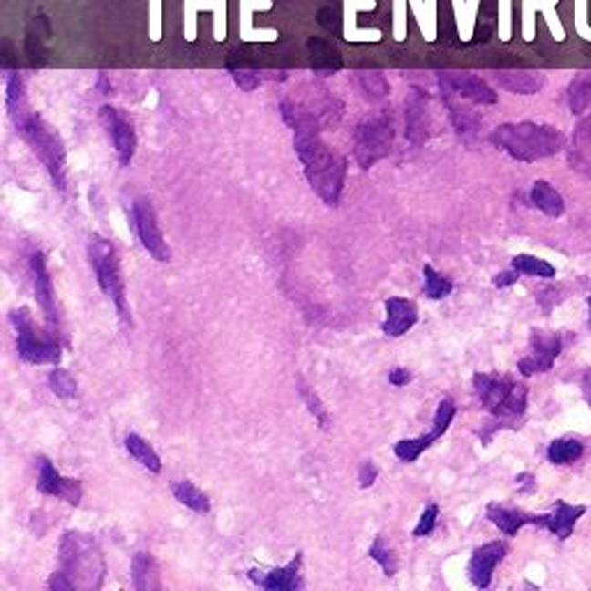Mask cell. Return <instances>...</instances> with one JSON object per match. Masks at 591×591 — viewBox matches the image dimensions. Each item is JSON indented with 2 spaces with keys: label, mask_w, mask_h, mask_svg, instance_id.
Segmentation results:
<instances>
[{
  "label": "cell",
  "mask_w": 591,
  "mask_h": 591,
  "mask_svg": "<svg viewBox=\"0 0 591 591\" xmlns=\"http://www.w3.org/2000/svg\"><path fill=\"white\" fill-rule=\"evenodd\" d=\"M282 119L294 130L296 153L301 158L310 188L321 202L336 208L345 190L347 160L319 137V116L312 111V107L286 99L282 102Z\"/></svg>",
  "instance_id": "6da1fadb"
},
{
  "label": "cell",
  "mask_w": 591,
  "mask_h": 591,
  "mask_svg": "<svg viewBox=\"0 0 591 591\" xmlns=\"http://www.w3.org/2000/svg\"><path fill=\"white\" fill-rule=\"evenodd\" d=\"M107 573L98 541L86 532H65L58 547V568L51 573L49 589H99Z\"/></svg>",
  "instance_id": "7a4b0ae2"
},
{
  "label": "cell",
  "mask_w": 591,
  "mask_h": 591,
  "mask_svg": "<svg viewBox=\"0 0 591 591\" xmlns=\"http://www.w3.org/2000/svg\"><path fill=\"white\" fill-rule=\"evenodd\" d=\"M490 141L506 150L511 158L520 162H536V160L552 158L564 148L566 139L552 125H538L532 120L523 123H503L490 134Z\"/></svg>",
  "instance_id": "3957f363"
},
{
  "label": "cell",
  "mask_w": 591,
  "mask_h": 591,
  "mask_svg": "<svg viewBox=\"0 0 591 591\" xmlns=\"http://www.w3.org/2000/svg\"><path fill=\"white\" fill-rule=\"evenodd\" d=\"M15 125L21 137L26 139V143L33 148V153L37 155L42 167L47 169L51 182L60 192H65L67 190V153H65V143L60 134L40 114H33V111L15 120Z\"/></svg>",
  "instance_id": "277c9868"
},
{
  "label": "cell",
  "mask_w": 591,
  "mask_h": 591,
  "mask_svg": "<svg viewBox=\"0 0 591 591\" xmlns=\"http://www.w3.org/2000/svg\"><path fill=\"white\" fill-rule=\"evenodd\" d=\"M88 259L95 271V277H98L99 289L111 298V303H114L116 310H119L120 319H123L125 324H132L128 306V291H125L123 280V268H120L119 252H116L114 243L109 241V238L99 236V233H93L88 241Z\"/></svg>",
  "instance_id": "5b68a950"
},
{
  "label": "cell",
  "mask_w": 591,
  "mask_h": 591,
  "mask_svg": "<svg viewBox=\"0 0 591 591\" xmlns=\"http://www.w3.org/2000/svg\"><path fill=\"white\" fill-rule=\"evenodd\" d=\"M10 321L16 330V351L19 358L30 365L58 363L60 360V342L58 330L51 326L40 328L35 324L28 307H16L10 312Z\"/></svg>",
  "instance_id": "8992f818"
},
{
  "label": "cell",
  "mask_w": 591,
  "mask_h": 591,
  "mask_svg": "<svg viewBox=\"0 0 591 591\" xmlns=\"http://www.w3.org/2000/svg\"><path fill=\"white\" fill-rule=\"evenodd\" d=\"M473 390L485 410L497 419H517L527 410V386L517 384L511 377L478 372L473 375Z\"/></svg>",
  "instance_id": "52a82bcc"
},
{
  "label": "cell",
  "mask_w": 591,
  "mask_h": 591,
  "mask_svg": "<svg viewBox=\"0 0 591 591\" xmlns=\"http://www.w3.org/2000/svg\"><path fill=\"white\" fill-rule=\"evenodd\" d=\"M395 125L390 109H379L377 114L360 120L354 130V158L360 169L375 167L393 148Z\"/></svg>",
  "instance_id": "ba28073f"
},
{
  "label": "cell",
  "mask_w": 591,
  "mask_h": 591,
  "mask_svg": "<svg viewBox=\"0 0 591 591\" xmlns=\"http://www.w3.org/2000/svg\"><path fill=\"white\" fill-rule=\"evenodd\" d=\"M132 220L137 236L146 252L153 256L155 262H171V250H169L167 241L160 229L158 213H155L153 202L148 197H137L132 203Z\"/></svg>",
  "instance_id": "9c48e42d"
},
{
  "label": "cell",
  "mask_w": 591,
  "mask_h": 591,
  "mask_svg": "<svg viewBox=\"0 0 591 591\" xmlns=\"http://www.w3.org/2000/svg\"><path fill=\"white\" fill-rule=\"evenodd\" d=\"M529 349H532V354L517 360L520 375L532 377L541 375V372H550L552 365H555V360L564 349V337L555 330L534 328L532 337H529Z\"/></svg>",
  "instance_id": "30bf717a"
},
{
  "label": "cell",
  "mask_w": 591,
  "mask_h": 591,
  "mask_svg": "<svg viewBox=\"0 0 591 591\" xmlns=\"http://www.w3.org/2000/svg\"><path fill=\"white\" fill-rule=\"evenodd\" d=\"M455 414H458V407H455L453 399L443 398L437 407V414H434L432 430L416 439H402V441L395 443V455H398L402 462H416L423 451H428L437 439H441L443 434H446V430L453 423Z\"/></svg>",
  "instance_id": "8fae6325"
},
{
  "label": "cell",
  "mask_w": 591,
  "mask_h": 591,
  "mask_svg": "<svg viewBox=\"0 0 591 591\" xmlns=\"http://www.w3.org/2000/svg\"><path fill=\"white\" fill-rule=\"evenodd\" d=\"M439 86L443 90V98H464L476 104L497 102V93L472 72H441Z\"/></svg>",
  "instance_id": "7c38bea8"
},
{
  "label": "cell",
  "mask_w": 591,
  "mask_h": 591,
  "mask_svg": "<svg viewBox=\"0 0 591 591\" xmlns=\"http://www.w3.org/2000/svg\"><path fill=\"white\" fill-rule=\"evenodd\" d=\"M99 119H102L109 137H111V141H114L120 167H130L134 153H137V132H134L132 120L125 119L116 107H102Z\"/></svg>",
  "instance_id": "4fadbf2b"
},
{
  "label": "cell",
  "mask_w": 591,
  "mask_h": 591,
  "mask_svg": "<svg viewBox=\"0 0 591 591\" xmlns=\"http://www.w3.org/2000/svg\"><path fill=\"white\" fill-rule=\"evenodd\" d=\"M28 264H30V275H33V289H35V298H37V306H40L42 312H45L47 326L58 330L60 316H58V307H56L54 280H51V273L49 268H47L45 254H42V252H33Z\"/></svg>",
  "instance_id": "5bb4252c"
},
{
  "label": "cell",
  "mask_w": 591,
  "mask_h": 591,
  "mask_svg": "<svg viewBox=\"0 0 591 591\" xmlns=\"http://www.w3.org/2000/svg\"><path fill=\"white\" fill-rule=\"evenodd\" d=\"M37 467H40V473H37V490H40L42 494H49V497L63 499V502L72 503V506H79L81 497H84L81 481L60 476V472L54 467V462H51L49 458H40Z\"/></svg>",
  "instance_id": "9a60e30c"
},
{
  "label": "cell",
  "mask_w": 591,
  "mask_h": 591,
  "mask_svg": "<svg viewBox=\"0 0 591 591\" xmlns=\"http://www.w3.org/2000/svg\"><path fill=\"white\" fill-rule=\"evenodd\" d=\"M404 132L414 146H423L430 139V109L428 95L420 88H411L404 102Z\"/></svg>",
  "instance_id": "2e32d148"
},
{
  "label": "cell",
  "mask_w": 591,
  "mask_h": 591,
  "mask_svg": "<svg viewBox=\"0 0 591 591\" xmlns=\"http://www.w3.org/2000/svg\"><path fill=\"white\" fill-rule=\"evenodd\" d=\"M506 543L502 541H493L485 543V545L476 547L469 559V580L478 586V589H485L493 582V573L499 564L503 562L506 557Z\"/></svg>",
  "instance_id": "e0dca14e"
},
{
  "label": "cell",
  "mask_w": 591,
  "mask_h": 591,
  "mask_svg": "<svg viewBox=\"0 0 591 591\" xmlns=\"http://www.w3.org/2000/svg\"><path fill=\"white\" fill-rule=\"evenodd\" d=\"M301 566H303V552H298L286 566L273 568V571H259L252 568L247 575L252 582H256L259 586L268 591H296L303 586L301 580Z\"/></svg>",
  "instance_id": "ac0fdd59"
},
{
  "label": "cell",
  "mask_w": 591,
  "mask_h": 591,
  "mask_svg": "<svg viewBox=\"0 0 591 591\" xmlns=\"http://www.w3.org/2000/svg\"><path fill=\"white\" fill-rule=\"evenodd\" d=\"M384 306H386V319H384V326H381V330H384L386 336L390 337L404 336V333H407L410 328H414L416 321H419V307H416V303L410 301V298H398V296H393V298H389Z\"/></svg>",
  "instance_id": "d6986e66"
},
{
  "label": "cell",
  "mask_w": 591,
  "mask_h": 591,
  "mask_svg": "<svg viewBox=\"0 0 591 591\" xmlns=\"http://www.w3.org/2000/svg\"><path fill=\"white\" fill-rule=\"evenodd\" d=\"M585 506H571V503L566 502H555L552 513H547V515H536V524L538 527L550 529L559 541H566L573 534V529H575L577 520L585 515Z\"/></svg>",
  "instance_id": "ffe728a7"
},
{
  "label": "cell",
  "mask_w": 591,
  "mask_h": 591,
  "mask_svg": "<svg viewBox=\"0 0 591 591\" xmlns=\"http://www.w3.org/2000/svg\"><path fill=\"white\" fill-rule=\"evenodd\" d=\"M307 54H310L312 72L321 74V77L340 72L342 65H345L340 49L333 42L324 40V37H310L307 40Z\"/></svg>",
  "instance_id": "44dd1931"
},
{
  "label": "cell",
  "mask_w": 591,
  "mask_h": 591,
  "mask_svg": "<svg viewBox=\"0 0 591 591\" xmlns=\"http://www.w3.org/2000/svg\"><path fill=\"white\" fill-rule=\"evenodd\" d=\"M568 162L575 171L591 178V116L582 119L573 132L571 148H568Z\"/></svg>",
  "instance_id": "7402d4cb"
},
{
  "label": "cell",
  "mask_w": 591,
  "mask_h": 591,
  "mask_svg": "<svg viewBox=\"0 0 591 591\" xmlns=\"http://www.w3.org/2000/svg\"><path fill=\"white\" fill-rule=\"evenodd\" d=\"M485 515H488L490 523L497 524L499 532H503L506 536H515L524 524H536V515H529V513L520 511V508L502 506V503H490Z\"/></svg>",
  "instance_id": "603a6c76"
},
{
  "label": "cell",
  "mask_w": 591,
  "mask_h": 591,
  "mask_svg": "<svg viewBox=\"0 0 591 591\" xmlns=\"http://www.w3.org/2000/svg\"><path fill=\"white\" fill-rule=\"evenodd\" d=\"M132 586L137 591L162 589L160 564L150 552H137L132 557Z\"/></svg>",
  "instance_id": "cb8c5ba5"
},
{
  "label": "cell",
  "mask_w": 591,
  "mask_h": 591,
  "mask_svg": "<svg viewBox=\"0 0 591 591\" xmlns=\"http://www.w3.org/2000/svg\"><path fill=\"white\" fill-rule=\"evenodd\" d=\"M51 35L49 21L45 16L35 19V24L30 26L26 33V56H28L30 67H45L47 58H49V49H47V37Z\"/></svg>",
  "instance_id": "d4e9b609"
},
{
  "label": "cell",
  "mask_w": 591,
  "mask_h": 591,
  "mask_svg": "<svg viewBox=\"0 0 591 591\" xmlns=\"http://www.w3.org/2000/svg\"><path fill=\"white\" fill-rule=\"evenodd\" d=\"M446 104H449V116L455 132L462 139H467V141H472L478 134V130H481V116L469 107H464L462 102H455L453 98H446Z\"/></svg>",
  "instance_id": "484cf974"
},
{
  "label": "cell",
  "mask_w": 591,
  "mask_h": 591,
  "mask_svg": "<svg viewBox=\"0 0 591 591\" xmlns=\"http://www.w3.org/2000/svg\"><path fill=\"white\" fill-rule=\"evenodd\" d=\"M497 81L502 88L511 90L517 95H534L541 90L543 79L536 72H517V69H508V72H497Z\"/></svg>",
  "instance_id": "4316f807"
},
{
  "label": "cell",
  "mask_w": 591,
  "mask_h": 591,
  "mask_svg": "<svg viewBox=\"0 0 591 591\" xmlns=\"http://www.w3.org/2000/svg\"><path fill=\"white\" fill-rule=\"evenodd\" d=\"M532 203L538 208L541 213H545L547 217H559L566 208L564 203L562 194L557 190L552 188L547 181H536L532 188Z\"/></svg>",
  "instance_id": "83f0119b"
},
{
  "label": "cell",
  "mask_w": 591,
  "mask_h": 591,
  "mask_svg": "<svg viewBox=\"0 0 591 591\" xmlns=\"http://www.w3.org/2000/svg\"><path fill=\"white\" fill-rule=\"evenodd\" d=\"M125 449H128V453L132 455L143 469H148V472L153 473L162 472V460H160V455L155 453L153 446L143 437H139V434H128V437H125Z\"/></svg>",
  "instance_id": "f1b7e54d"
},
{
  "label": "cell",
  "mask_w": 591,
  "mask_h": 591,
  "mask_svg": "<svg viewBox=\"0 0 591 591\" xmlns=\"http://www.w3.org/2000/svg\"><path fill=\"white\" fill-rule=\"evenodd\" d=\"M171 493L182 506L192 508L199 515H206V513L211 511V499H208V494L203 493V490H199L192 481H178V483L171 485Z\"/></svg>",
  "instance_id": "f546056e"
},
{
  "label": "cell",
  "mask_w": 591,
  "mask_h": 591,
  "mask_svg": "<svg viewBox=\"0 0 591 591\" xmlns=\"http://www.w3.org/2000/svg\"><path fill=\"white\" fill-rule=\"evenodd\" d=\"M5 104L10 111L12 120H19L21 116L28 114V102H26V86L19 72H7L5 79Z\"/></svg>",
  "instance_id": "4dcf8cb0"
},
{
  "label": "cell",
  "mask_w": 591,
  "mask_h": 591,
  "mask_svg": "<svg viewBox=\"0 0 591 591\" xmlns=\"http://www.w3.org/2000/svg\"><path fill=\"white\" fill-rule=\"evenodd\" d=\"M568 107L573 114L582 116L591 109V74H577L568 86Z\"/></svg>",
  "instance_id": "1f68e13d"
},
{
  "label": "cell",
  "mask_w": 591,
  "mask_h": 591,
  "mask_svg": "<svg viewBox=\"0 0 591 591\" xmlns=\"http://www.w3.org/2000/svg\"><path fill=\"white\" fill-rule=\"evenodd\" d=\"M582 453H585L582 441L571 437L555 439V441L547 446V460H550L552 464H573Z\"/></svg>",
  "instance_id": "d6a6232c"
},
{
  "label": "cell",
  "mask_w": 591,
  "mask_h": 591,
  "mask_svg": "<svg viewBox=\"0 0 591 591\" xmlns=\"http://www.w3.org/2000/svg\"><path fill=\"white\" fill-rule=\"evenodd\" d=\"M356 84H358L360 93L368 99H372V102L384 99L390 90L389 81L384 79V74L381 72H358L356 74Z\"/></svg>",
  "instance_id": "836d02e7"
},
{
  "label": "cell",
  "mask_w": 591,
  "mask_h": 591,
  "mask_svg": "<svg viewBox=\"0 0 591 591\" xmlns=\"http://www.w3.org/2000/svg\"><path fill=\"white\" fill-rule=\"evenodd\" d=\"M513 268H517V271L523 273V275H532V277H545V280H552L555 277V266L547 262H543V259H536V256L532 254H517L515 259H513Z\"/></svg>",
  "instance_id": "e575fe53"
},
{
  "label": "cell",
  "mask_w": 591,
  "mask_h": 591,
  "mask_svg": "<svg viewBox=\"0 0 591 591\" xmlns=\"http://www.w3.org/2000/svg\"><path fill=\"white\" fill-rule=\"evenodd\" d=\"M368 555H369V559H375V562L379 564L381 571H384V575L393 577L395 573H398V557H395V552L386 545L384 536L375 538V543L369 545Z\"/></svg>",
  "instance_id": "d590c367"
},
{
  "label": "cell",
  "mask_w": 591,
  "mask_h": 591,
  "mask_svg": "<svg viewBox=\"0 0 591 591\" xmlns=\"http://www.w3.org/2000/svg\"><path fill=\"white\" fill-rule=\"evenodd\" d=\"M423 275H425V296L432 298V301H439V298H446V296L453 291V282L449 277H443L441 273L434 271L430 264L423 266Z\"/></svg>",
  "instance_id": "8d00e7d4"
},
{
  "label": "cell",
  "mask_w": 591,
  "mask_h": 591,
  "mask_svg": "<svg viewBox=\"0 0 591 591\" xmlns=\"http://www.w3.org/2000/svg\"><path fill=\"white\" fill-rule=\"evenodd\" d=\"M49 389L56 398L72 399L74 395H77V379H74L69 369L56 368V369H51V375H49Z\"/></svg>",
  "instance_id": "74e56055"
},
{
  "label": "cell",
  "mask_w": 591,
  "mask_h": 591,
  "mask_svg": "<svg viewBox=\"0 0 591 591\" xmlns=\"http://www.w3.org/2000/svg\"><path fill=\"white\" fill-rule=\"evenodd\" d=\"M301 395H303V399H306L310 414L315 416L316 423H319V428L328 430L330 428V414H328V410L324 407V402L319 399V395H316L315 390H312L310 386H306V384L301 386Z\"/></svg>",
  "instance_id": "f35d334b"
},
{
  "label": "cell",
  "mask_w": 591,
  "mask_h": 591,
  "mask_svg": "<svg viewBox=\"0 0 591 591\" xmlns=\"http://www.w3.org/2000/svg\"><path fill=\"white\" fill-rule=\"evenodd\" d=\"M437 517H439V506H437V503H428V506H425V511H423V515H420L419 524H416L414 536L416 538L430 536V534L434 532V527H437Z\"/></svg>",
  "instance_id": "ab89813d"
},
{
  "label": "cell",
  "mask_w": 591,
  "mask_h": 591,
  "mask_svg": "<svg viewBox=\"0 0 591 591\" xmlns=\"http://www.w3.org/2000/svg\"><path fill=\"white\" fill-rule=\"evenodd\" d=\"M536 301L541 303V307L545 312H550L552 307L555 306H559V303L564 301V296H562V289H557V286H545V289H541L538 291V296H536Z\"/></svg>",
  "instance_id": "60d3db41"
},
{
  "label": "cell",
  "mask_w": 591,
  "mask_h": 591,
  "mask_svg": "<svg viewBox=\"0 0 591 591\" xmlns=\"http://www.w3.org/2000/svg\"><path fill=\"white\" fill-rule=\"evenodd\" d=\"M319 24L324 26L328 33H340L342 30V16L340 12L333 10V7H324V10L319 12Z\"/></svg>",
  "instance_id": "b9f144b4"
},
{
  "label": "cell",
  "mask_w": 591,
  "mask_h": 591,
  "mask_svg": "<svg viewBox=\"0 0 591 591\" xmlns=\"http://www.w3.org/2000/svg\"><path fill=\"white\" fill-rule=\"evenodd\" d=\"M379 476V469L375 467V462H363L358 469V483L360 488H372Z\"/></svg>",
  "instance_id": "7bdbcfd3"
},
{
  "label": "cell",
  "mask_w": 591,
  "mask_h": 591,
  "mask_svg": "<svg viewBox=\"0 0 591 591\" xmlns=\"http://www.w3.org/2000/svg\"><path fill=\"white\" fill-rule=\"evenodd\" d=\"M233 74V81H236L238 86H241L243 90H254L256 86H259V77L252 72H247V69H232Z\"/></svg>",
  "instance_id": "ee69618b"
},
{
  "label": "cell",
  "mask_w": 591,
  "mask_h": 591,
  "mask_svg": "<svg viewBox=\"0 0 591 591\" xmlns=\"http://www.w3.org/2000/svg\"><path fill=\"white\" fill-rule=\"evenodd\" d=\"M389 381H390V386H395V389H399V386H407L411 381V372L407 368H393L390 369Z\"/></svg>",
  "instance_id": "f6af8a7d"
},
{
  "label": "cell",
  "mask_w": 591,
  "mask_h": 591,
  "mask_svg": "<svg viewBox=\"0 0 591 591\" xmlns=\"http://www.w3.org/2000/svg\"><path fill=\"white\" fill-rule=\"evenodd\" d=\"M523 275V273L517 271V268H513V271H503V273H499L497 277H494V286H499V289H503V286H511V285H515L517 282V277Z\"/></svg>",
  "instance_id": "bcb514c9"
},
{
  "label": "cell",
  "mask_w": 591,
  "mask_h": 591,
  "mask_svg": "<svg viewBox=\"0 0 591 591\" xmlns=\"http://www.w3.org/2000/svg\"><path fill=\"white\" fill-rule=\"evenodd\" d=\"M582 395H585L586 404L591 407V369H586L585 377H582Z\"/></svg>",
  "instance_id": "7dc6e473"
},
{
  "label": "cell",
  "mask_w": 591,
  "mask_h": 591,
  "mask_svg": "<svg viewBox=\"0 0 591 591\" xmlns=\"http://www.w3.org/2000/svg\"><path fill=\"white\" fill-rule=\"evenodd\" d=\"M517 485H520V488L523 490H529V493H532L534 490V473H520V476H517Z\"/></svg>",
  "instance_id": "c3c4849f"
},
{
  "label": "cell",
  "mask_w": 591,
  "mask_h": 591,
  "mask_svg": "<svg viewBox=\"0 0 591 591\" xmlns=\"http://www.w3.org/2000/svg\"><path fill=\"white\" fill-rule=\"evenodd\" d=\"M98 86H99V88H102V90H104V95H107V93H111V86H109L107 74H99V81H98Z\"/></svg>",
  "instance_id": "681fc988"
},
{
  "label": "cell",
  "mask_w": 591,
  "mask_h": 591,
  "mask_svg": "<svg viewBox=\"0 0 591 591\" xmlns=\"http://www.w3.org/2000/svg\"><path fill=\"white\" fill-rule=\"evenodd\" d=\"M589 310H591V296H589Z\"/></svg>",
  "instance_id": "f907efd6"
}]
</instances>
